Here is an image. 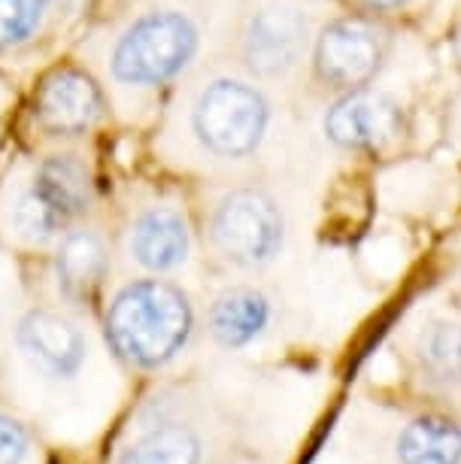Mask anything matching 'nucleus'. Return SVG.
I'll return each instance as SVG.
<instances>
[{
    "label": "nucleus",
    "mask_w": 461,
    "mask_h": 464,
    "mask_svg": "<svg viewBox=\"0 0 461 464\" xmlns=\"http://www.w3.org/2000/svg\"><path fill=\"white\" fill-rule=\"evenodd\" d=\"M204 52V24L188 6L146 4L101 15L73 55L91 67L110 98L112 119L134 121L177 85Z\"/></svg>",
    "instance_id": "f257e3e1"
},
{
    "label": "nucleus",
    "mask_w": 461,
    "mask_h": 464,
    "mask_svg": "<svg viewBox=\"0 0 461 464\" xmlns=\"http://www.w3.org/2000/svg\"><path fill=\"white\" fill-rule=\"evenodd\" d=\"M94 213H101L98 164L85 143L37 146L0 177V240L24 252H49Z\"/></svg>",
    "instance_id": "f03ea898"
},
{
    "label": "nucleus",
    "mask_w": 461,
    "mask_h": 464,
    "mask_svg": "<svg viewBox=\"0 0 461 464\" xmlns=\"http://www.w3.org/2000/svg\"><path fill=\"white\" fill-rule=\"evenodd\" d=\"M195 328V304L168 276L140 274L103 297L107 346L134 371H161L177 362Z\"/></svg>",
    "instance_id": "7ed1b4c3"
},
{
    "label": "nucleus",
    "mask_w": 461,
    "mask_h": 464,
    "mask_svg": "<svg viewBox=\"0 0 461 464\" xmlns=\"http://www.w3.org/2000/svg\"><path fill=\"white\" fill-rule=\"evenodd\" d=\"M274 128V103L264 82L252 73H210L191 89L179 121L168 134H179L210 164H246L264 149Z\"/></svg>",
    "instance_id": "20e7f679"
},
{
    "label": "nucleus",
    "mask_w": 461,
    "mask_h": 464,
    "mask_svg": "<svg viewBox=\"0 0 461 464\" xmlns=\"http://www.w3.org/2000/svg\"><path fill=\"white\" fill-rule=\"evenodd\" d=\"M112 119L110 98L91 67L76 55L58 58L34 80L28 130L37 146L85 143Z\"/></svg>",
    "instance_id": "39448f33"
},
{
    "label": "nucleus",
    "mask_w": 461,
    "mask_h": 464,
    "mask_svg": "<svg viewBox=\"0 0 461 464\" xmlns=\"http://www.w3.org/2000/svg\"><path fill=\"white\" fill-rule=\"evenodd\" d=\"M206 243L216 258L243 274L271 267L285 246L283 207L261 186H231L213 200Z\"/></svg>",
    "instance_id": "423d86ee"
},
{
    "label": "nucleus",
    "mask_w": 461,
    "mask_h": 464,
    "mask_svg": "<svg viewBox=\"0 0 461 464\" xmlns=\"http://www.w3.org/2000/svg\"><path fill=\"white\" fill-rule=\"evenodd\" d=\"M310 15L298 0H255L240 22V64L258 82L289 80L310 52Z\"/></svg>",
    "instance_id": "0eeeda50"
},
{
    "label": "nucleus",
    "mask_w": 461,
    "mask_h": 464,
    "mask_svg": "<svg viewBox=\"0 0 461 464\" xmlns=\"http://www.w3.org/2000/svg\"><path fill=\"white\" fill-rule=\"evenodd\" d=\"M116 252L128 267L146 276L179 274L195 252V231L186 207L170 198L137 200L121 218Z\"/></svg>",
    "instance_id": "6e6552de"
},
{
    "label": "nucleus",
    "mask_w": 461,
    "mask_h": 464,
    "mask_svg": "<svg viewBox=\"0 0 461 464\" xmlns=\"http://www.w3.org/2000/svg\"><path fill=\"white\" fill-rule=\"evenodd\" d=\"M49 279L67 310L85 313L107 295L116 265V243L101 213L64 231L49 252Z\"/></svg>",
    "instance_id": "1a4fd4ad"
},
{
    "label": "nucleus",
    "mask_w": 461,
    "mask_h": 464,
    "mask_svg": "<svg viewBox=\"0 0 461 464\" xmlns=\"http://www.w3.org/2000/svg\"><path fill=\"white\" fill-rule=\"evenodd\" d=\"M389 31L377 19L346 15L328 22L312 40V73L325 89H364L389 55Z\"/></svg>",
    "instance_id": "9d476101"
},
{
    "label": "nucleus",
    "mask_w": 461,
    "mask_h": 464,
    "mask_svg": "<svg viewBox=\"0 0 461 464\" xmlns=\"http://www.w3.org/2000/svg\"><path fill=\"white\" fill-rule=\"evenodd\" d=\"M15 349L34 371L67 382L89 362V337L71 313L34 304L15 319Z\"/></svg>",
    "instance_id": "9b49d317"
},
{
    "label": "nucleus",
    "mask_w": 461,
    "mask_h": 464,
    "mask_svg": "<svg viewBox=\"0 0 461 464\" xmlns=\"http://www.w3.org/2000/svg\"><path fill=\"white\" fill-rule=\"evenodd\" d=\"M325 137L350 152H373L395 143L404 130V112L398 101L373 89L343 92L325 112Z\"/></svg>",
    "instance_id": "f8f14e48"
},
{
    "label": "nucleus",
    "mask_w": 461,
    "mask_h": 464,
    "mask_svg": "<svg viewBox=\"0 0 461 464\" xmlns=\"http://www.w3.org/2000/svg\"><path fill=\"white\" fill-rule=\"evenodd\" d=\"M85 0H0V61L28 55L71 24Z\"/></svg>",
    "instance_id": "ddd939ff"
},
{
    "label": "nucleus",
    "mask_w": 461,
    "mask_h": 464,
    "mask_svg": "<svg viewBox=\"0 0 461 464\" xmlns=\"http://www.w3.org/2000/svg\"><path fill=\"white\" fill-rule=\"evenodd\" d=\"M274 322V301L255 285H231L213 297L206 331L222 349H243Z\"/></svg>",
    "instance_id": "4468645a"
},
{
    "label": "nucleus",
    "mask_w": 461,
    "mask_h": 464,
    "mask_svg": "<svg viewBox=\"0 0 461 464\" xmlns=\"http://www.w3.org/2000/svg\"><path fill=\"white\" fill-rule=\"evenodd\" d=\"M204 443L195 428L182 422H158L137 434L119 452L116 464H201Z\"/></svg>",
    "instance_id": "2eb2a0df"
},
{
    "label": "nucleus",
    "mask_w": 461,
    "mask_h": 464,
    "mask_svg": "<svg viewBox=\"0 0 461 464\" xmlns=\"http://www.w3.org/2000/svg\"><path fill=\"white\" fill-rule=\"evenodd\" d=\"M398 464H461V428L443 416L413 419L395 443Z\"/></svg>",
    "instance_id": "dca6fc26"
},
{
    "label": "nucleus",
    "mask_w": 461,
    "mask_h": 464,
    "mask_svg": "<svg viewBox=\"0 0 461 464\" xmlns=\"http://www.w3.org/2000/svg\"><path fill=\"white\" fill-rule=\"evenodd\" d=\"M416 367L431 385H461V322L434 319L416 337Z\"/></svg>",
    "instance_id": "f3484780"
},
{
    "label": "nucleus",
    "mask_w": 461,
    "mask_h": 464,
    "mask_svg": "<svg viewBox=\"0 0 461 464\" xmlns=\"http://www.w3.org/2000/svg\"><path fill=\"white\" fill-rule=\"evenodd\" d=\"M31 452V431L22 419L0 410V464H24Z\"/></svg>",
    "instance_id": "a211bd4d"
},
{
    "label": "nucleus",
    "mask_w": 461,
    "mask_h": 464,
    "mask_svg": "<svg viewBox=\"0 0 461 464\" xmlns=\"http://www.w3.org/2000/svg\"><path fill=\"white\" fill-rule=\"evenodd\" d=\"M13 107H15V89L10 85V80L0 73V143H4V130L10 125Z\"/></svg>",
    "instance_id": "6ab92c4d"
},
{
    "label": "nucleus",
    "mask_w": 461,
    "mask_h": 464,
    "mask_svg": "<svg viewBox=\"0 0 461 464\" xmlns=\"http://www.w3.org/2000/svg\"><path fill=\"white\" fill-rule=\"evenodd\" d=\"M361 4L373 13H395V10H401V6L410 4V0H361Z\"/></svg>",
    "instance_id": "aec40b11"
},
{
    "label": "nucleus",
    "mask_w": 461,
    "mask_h": 464,
    "mask_svg": "<svg viewBox=\"0 0 461 464\" xmlns=\"http://www.w3.org/2000/svg\"><path fill=\"white\" fill-rule=\"evenodd\" d=\"M116 4H121V10L119 13H125V10H130V4L134 6H146V4H155V0H116ZM112 15V13H110Z\"/></svg>",
    "instance_id": "412c9836"
}]
</instances>
